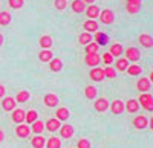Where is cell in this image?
<instances>
[{
	"mask_svg": "<svg viewBox=\"0 0 153 148\" xmlns=\"http://www.w3.org/2000/svg\"><path fill=\"white\" fill-rule=\"evenodd\" d=\"M138 104L139 107H143L144 110H147V112H153V95L152 93H141L138 98Z\"/></svg>",
	"mask_w": 153,
	"mask_h": 148,
	"instance_id": "cell-1",
	"label": "cell"
},
{
	"mask_svg": "<svg viewBox=\"0 0 153 148\" xmlns=\"http://www.w3.org/2000/svg\"><path fill=\"white\" fill-rule=\"evenodd\" d=\"M124 58L129 61V63H132V64H135L136 61L141 58V52H139V49L138 47H127V49H124Z\"/></svg>",
	"mask_w": 153,
	"mask_h": 148,
	"instance_id": "cell-2",
	"label": "cell"
},
{
	"mask_svg": "<svg viewBox=\"0 0 153 148\" xmlns=\"http://www.w3.org/2000/svg\"><path fill=\"white\" fill-rule=\"evenodd\" d=\"M100 21L103 24H112L115 21V14L110 9H103L100 12Z\"/></svg>",
	"mask_w": 153,
	"mask_h": 148,
	"instance_id": "cell-3",
	"label": "cell"
},
{
	"mask_svg": "<svg viewBox=\"0 0 153 148\" xmlns=\"http://www.w3.org/2000/svg\"><path fill=\"white\" fill-rule=\"evenodd\" d=\"M2 108L5 112H12V110L17 108V102L12 96H5L2 99Z\"/></svg>",
	"mask_w": 153,
	"mask_h": 148,
	"instance_id": "cell-4",
	"label": "cell"
},
{
	"mask_svg": "<svg viewBox=\"0 0 153 148\" xmlns=\"http://www.w3.org/2000/svg\"><path fill=\"white\" fill-rule=\"evenodd\" d=\"M84 63L91 67H98L101 63V57L98 54H86L84 57Z\"/></svg>",
	"mask_w": 153,
	"mask_h": 148,
	"instance_id": "cell-5",
	"label": "cell"
},
{
	"mask_svg": "<svg viewBox=\"0 0 153 148\" xmlns=\"http://www.w3.org/2000/svg\"><path fill=\"white\" fill-rule=\"evenodd\" d=\"M89 77H91V80L92 81H103V80H106L104 78V70H103V67H92L91 69V72H89Z\"/></svg>",
	"mask_w": 153,
	"mask_h": 148,
	"instance_id": "cell-6",
	"label": "cell"
},
{
	"mask_svg": "<svg viewBox=\"0 0 153 148\" xmlns=\"http://www.w3.org/2000/svg\"><path fill=\"white\" fill-rule=\"evenodd\" d=\"M133 127L136 128V130H143V128H147V125H149V121H147V116H144V115H138V116H135V119H133Z\"/></svg>",
	"mask_w": 153,
	"mask_h": 148,
	"instance_id": "cell-7",
	"label": "cell"
},
{
	"mask_svg": "<svg viewBox=\"0 0 153 148\" xmlns=\"http://www.w3.org/2000/svg\"><path fill=\"white\" fill-rule=\"evenodd\" d=\"M109 105L110 104H109V101L106 99V98H98V99H95V102H94V108L100 113H104L109 108Z\"/></svg>",
	"mask_w": 153,
	"mask_h": 148,
	"instance_id": "cell-8",
	"label": "cell"
},
{
	"mask_svg": "<svg viewBox=\"0 0 153 148\" xmlns=\"http://www.w3.org/2000/svg\"><path fill=\"white\" fill-rule=\"evenodd\" d=\"M110 112L113 113V115H123V112H124V102L121 101V99H115V101H112L110 102Z\"/></svg>",
	"mask_w": 153,
	"mask_h": 148,
	"instance_id": "cell-9",
	"label": "cell"
},
{
	"mask_svg": "<svg viewBox=\"0 0 153 148\" xmlns=\"http://www.w3.org/2000/svg\"><path fill=\"white\" fill-rule=\"evenodd\" d=\"M74 133H75V128H74V125H71V124H65V125L60 127V136H61L63 139L72 138Z\"/></svg>",
	"mask_w": 153,
	"mask_h": 148,
	"instance_id": "cell-10",
	"label": "cell"
},
{
	"mask_svg": "<svg viewBox=\"0 0 153 148\" xmlns=\"http://www.w3.org/2000/svg\"><path fill=\"white\" fill-rule=\"evenodd\" d=\"M138 41L141 46H144L146 49H152L153 47V37L149 34H141L138 37Z\"/></svg>",
	"mask_w": 153,
	"mask_h": 148,
	"instance_id": "cell-11",
	"label": "cell"
},
{
	"mask_svg": "<svg viewBox=\"0 0 153 148\" xmlns=\"http://www.w3.org/2000/svg\"><path fill=\"white\" fill-rule=\"evenodd\" d=\"M150 87H152V84H150V81H149L147 77L146 78H139L138 82H136V89L141 92V93H147L150 90Z\"/></svg>",
	"mask_w": 153,
	"mask_h": 148,
	"instance_id": "cell-12",
	"label": "cell"
},
{
	"mask_svg": "<svg viewBox=\"0 0 153 148\" xmlns=\"http://www.w3.org/2000/svg\"><path fill=\"white\" fill-rule=\"evenodd\" d=\"M25 116H26V113H25V110L22 108H16V110H12V122H16V124H23L25 122Z\"/></svg>",
	"mask_w": 153,
	"mask_h": 148,
	"instance_id": "cell-13",
	"label": "cell"
},
{
	"mask_svg": "<svg viewBox=\"0 0 153 148\" xmlns=\"http://www.w3.org/2000/svg\"><path fill=\"white\" fill-rule=\"evenodd\" d=\"M100 12H101V9H100L97 5H89V6L86 8V15L89 17V20L98 18V17H100Z\"/></svg>",
	"mask_w": 153,
	"mask_h": 148,
	"instance_id": "cell-14",
	"label": "cell"
},
{
	"mask_svg": "<svg viewBox=\"0 0 153 148\" xmlns=\"http://www.w3.org/2000/svg\"><path fill=\"white\" fill-rule=\"evenodd\" d=\"M94 40L98 46H106L109 43V35L104 34V32H101V31H97L95 35H94Z\"/></svg>",
	"mask_w": 153,
	"mask_h": 148,
	"instance_id": "cell-15",
	"label": "cell"
},
{
	"mask_svg": "<svg viewBox=\"0 0 153 148\" xmlns=\"http://www.w3.org/2000/svg\"><path fill=\"white\" fill-rule=\"evenodd\" d=\"M43 102L46 107H57L58 104V96L55 93H46L43 98Z\"/></svg>",
	"mask_w": 153,
	"mask_h": 148,
	"instance_id": "cell-16",
	"label": "cell"
},
{
	"mask_svg": "<svg viewBox=\"0 0 153 148\" xmlns=\"http://www.w3.org/2000/svg\"><path fill=\"white\" fill-rule=\"evenodd\" d=\"M29 133H31V127H28L26 124H19L16 127V134H17L19 138H22V139L28 138Z\"/></svg>",
	"mask_w": 153,
	"mask_h": 148,
	"instance_id": "cell-17",
	"label": "cell"
},
{
	"mask_svg": "<svg viewBox=\"0 0 153 148\" xmlns=\"http://www.w3.org/2000/svg\"><path fill=\"white\" fill-rule=\"evenodd\" d=\"M83 28H84V32H89V34H95L98 31V23L97 20H86L83 23Z\"/></svg>",
	"mask_w": 153,
	"mask_h": 148,
	"instance_id": "cell-18",
	"label": "cell"
},
{
	"mask_svg": "<svg viewBox=\"0 0 153 148\" xmlns=\"http://www.w3.org/2000/svg\"><path fill=\"white\" fill-rule=\"evenodd\" d=\"M109 54H110L113 58H121V55L124 54V47H123V44H120V43H113V44L110 46Z\"/></svg>",
	"mask_w": 153,
	"mask_h": 148,
	"instance_id": "cell-19",
	"label": "cell"
},
{
	"mask_svg": "<svg viewBox=\"0 0 153 148\" xmlns=\"http://www.w3.org/2000/svg\"><path fill=\"white\" fill-rule=\"evenodd\" d=\"M60 127H61L60 121L55 119V118L48 119V121H46V124H45V128H46L48 131H57V130H60Z\"/></svg>",
	"mask_w": 153,
	"mask_h": 148,
	"instance_id": "cell-20",
	"label": "cell"
},
{
	"mask_svg": "<svg viewBox=\"0 0 153 148\" xmlns=\"http://www.w3.org/2000/svg\"><path fill=\"white\" fill-rule=\"evenodd\" d=\"M52 58H54V54L51 49H42V51L38 52V60H40L42 63H49Z\"/></svg>",
	"mask_w": 153,
	"mask_h": 148,
	"instance_id": "cell-21",
	"label": "cell"
},
{
	"mask_svg": "<svg viewBox=\"0 0 153 148\" xmlns=\"http://www.w3.org/2000/svg\"><path fill=\"white\" fill-rule=\"evenodd\" d=\"M61 69H63V61L60 58H52L49 61V70L51 72L57 73V72H61Z\"/></svg>",
	"mask_w": 153,
	"mask_h": 148,
	"instance_id": "cell-22",
	"label": "cell"
},
{
	"mask_svg": "<svg viewBox=\"0 0 153 148\" xmlns=\"http://www.w3.org/2000/svg\"><path fill=\"white\" fill-rule=\"evenodd\" d=\"M52 43H54V40L51 35H42L40 40H38V44H40L42 49H51L52 47Z\"/></svg>",
	"mask_w": 153,
	"mask_h": 148,
	"instance_id": "cell-23",
	"label": "cell"
},
{
	"mask_svg": "<svg viewBox=\"0 0 153 148\" xmlns=\"http://www.w3.org/2000/svg\"><path fill=\"white\" fill-rule=\"evenodd\" d=\"M31 145H32V148H45L46 139L42 136V134H35V136L31 139Z\"/></svg>",
	"mask_w": 153,
	"mask_h": 148,
	"instance_id": "cell-24",
	"label": "cell"
},
{
	"mask_svg": "<svg viewBox=\"0 0 153 148\" xmlns=\"http://www.w3.org/2000/svg\"><path fill=\"white\" fill-rule=\"evenodd\" d=\"M69 116H71V113H69V110H68L66 107H58V108H57L55 119H58V121H68Z\"/></svg>",
	"mask_w": 153,
	"mask_h": 148,
	"instance_id": "cell-25",
	"label": "cell"
},
{
	"mask_svg": "<svg viewBox=\"0 0 153 148\" xmlns=\"http://www.w3.org/2000/svg\"><path fill=\"white\" fill-rule=\"evenodd\" d=\"M72 11L75 14H81V12L86 11V5L81 2V0H72V5H71Z\"/></svg>",
	"mask_w": 153,
	"mask_h": 148,
	"instance_id": "cell-26",
	"label": "cell"
},
{
	"mask_svg": "<svg viewBox=\"0 0 153 148\" xmlns=\"http://www.w3.org/2000/svg\"><path fill=\"white\" fill-rule=\"evenodd\" d=\"M124 108H126L129 113H136L138 110H139V104H138L136 99H129V101L124 104Z\"/></svg>",
	"mask_w": 153,
	"mask_h": 148,
	"instance_id": "cell-27",
	"label": "cell"
},
{
	"mask_svg": "<svg viewBox=\"0 0 153 148\" xmlns=\"http://www.w3.org/2000/svg\"><path fill=\"white\" fill-rule=\"evenodd\" d=\"M129 61H127L126 58H117V61H115V70H118V72H126L127 67H129Z\"/></svg>",
	"mask_w": 153,
	"mask_h": 148,
	"instance_id": "cell-28",
	"label": "cell"
},
{
	"mask_svg": "<svg viewBox=\"0 0 153 148\" xmlns=\"http://www.w3.org/2000/svg\"><path fill=\"white\" fill-rule=\"evenodd\" d=\"M126 72L129 73L130 77H138V75H141V73H143V67L138 66L136 63L135 64H129V67H127Z\"/></svg>",
	"mask_w": 153,
	"mask_h": 148,
	"instance_id": "cell-29",
	"label": "cell"
},
{
	"mask_svg": "<svg viewBox=\"0 0 153 148\" xmlns=\"http://www.w3.org/2000/svg\"><path fill=\"white\" fill-rule=\"evenodd\" d=\"M78 41H80V44L86 46V44H89V43L94 41V35L89 34V32H83V34L78 35Z\"/></svg>",
	"mask_w": 153,
	"mask_h": 148,
	"instance_id": "cell-30",
	"label": "cell"
},
{
	"mask_svg": "<svg viewBox=\"0 0 153 148\" xmlns=\"http://www.w3.org/2000/svg\"><path fill=\"white\" fill-rule=\"evenodd\" d=\"M11 20H12V17L8 11H0V26H8Z\"/></svg>",
	"mask_w": 153,
	"mask_h": 148,
	"instance_id": "cell-31",
	"label": "cell"
},
{
	"mask_svg": "<svg viewBox=\"0 0 153 148\" xmlns=\"http://www.w3.org/2000/svg\"><path fill=\"white\" fill-rule=\"evenodd\" d=\"M29 98H31V93H29L28 90H20V92L17 93V96L14 98V99H16V102L19 104V102H26Z\"/></svg>",
	"mask_w": 153,
	"mask_h": 148,
	"instance_id": "cell-32",
	"label": "cell"
},
{
	"mask_svg": "<svg viewBox=\"0 0 153 148\" xmlns=\"http://www.w3.org/2000/svg\"><path fill=\"white\" fill-rule=\"evenodd\" d=\"M97 89L94 87V85H86V89H84V96H86V99H95L97 98Z\"/></svg>",
	"mask_w": 153,
	"mask_h": 148,
	"instance_id": "cell-33",
	"label": "cell"
},
{
	"mask_svg": "<svg viewBox=\"0 0 153 148\" xmlns=\"http://www.w3.org/2000/svg\"><path fill=\"white\" fill-rule=\"evenodd\" d=\"M32 127H31V130L35 133V134H42L43 133V130H45V122H42L40 119H37L34 124H31Z\"/></svg>",
	"mask_w": 153,
	"mask_h": 148,
	"instance_id": "cell-34",
	"label": "cell"
},
{
	"mask_svg": "<svg viewBox=\"0 0 153 148\" xmlns=\"http://www.w3.org/2000/svg\"><path fill=\"white\" fill-rule=\"evenodd\" d=\"M45 147H46V148H60V147H61V141H60L58 138L52 136V138L46 139V145H45Z\"/></svg>",
	"mask_w": 153,
	"mask_h": 148,
	"instance_id": "cell-35",
	"label": "cell"
},
{
	"mask_svg": "<svg viewBox=\"0 0 153 148\" xmlns=\"http://www.w3.org/2000/svg\"><path fill=\"white\" fill-rule=\"evenodd\" d=\"M38 119V115L35 110H29V112H26V116H25V121L28 122V124H34V122Z\"/></svg>",
	"mask_w": 153,
	"mask_h": 148,
	"instance_id": "cell-36",
	"label": "cell"
},
{
	"mask_svg": "<svg viewBox=\"0 0 153 148\" xmlns=\"http://www.w3.org/2000/svg\"><path fill=\"white\" fill-rule=\"evenodd\" d=\"M103 70H104V78H109V80L117 78V70H115L112 66H106Z\"/></svg>",
	"mask_w": 153,
	"mask_h": 148,
	"instance_id": "cell-37",
	"label": "cell"
},
{
	"mask_svg": "<svg viewBox=\"0 0 153 148\" xmlns=\"http://www.w3.org/2000/svg\"><path fill=\"white\" fill-rule=\"evenodd\" d=\"M126 11L129 14H138L141 11V5H132V3H126Z\"/></svg>",
	"mask_w": 153,
	"mask_h": 148,
	"instance_id": "cell-38",
	"label": "cell"
},
{
	"mask_svg": "<svg viewBox=\"0 0 153 148\" xmlns=\"http://www.w3.org/2000/svg\"><path fill=\"white\" fill-rule=\"evenodd\" d=\"M84 47H86V54H98V47H100V46H98L95 41H92V43L86 44Z\"/></svg>",
	"mask_w": 153,
	"mask_h": 148,
	"instance_id": "cell-39",
	"label": "cell"
},
{
	"mask_svg": "<svg viewBox=\"0 0 153 148\" xmlns=\"http://www.w3.org/2000/svg\"><path fill=\"white\" fill-rule=\"evenodd\" d=\"M54 6L58 11H65L68 6V0H54Z\"/></svg>",
	"mask_w": 153,
	"mask_h": 148,
	"instance_id": "cell-40",
	"label": "cell"
},
{
	"mask_svg": "<svg viewBox=\"0 0 153 148\" xmlns=\"http://www.w3.org/2000/svg\"><path fill=\"white\" fill-rule=\"evenodd\" d=\"M8 3L12 9H20L25 5V0H8Z\"/></svg>",
	"mask_w": 153,
	"mask_h": 148,
	"instance_id": "cell-41",
	"label": "cell"
},
{
	"mask_svg": "<svg viewBox=\"0 0 153 148\" xmlns=\"http://www.w3.org/2000/svg\"><path fill=\"white\" fill-rule=\"evenodd\" d=\"M76 148H91V142H89V139H80Z\"/></svg>",
	"mask_w": 153,
	"mask_h": 148,
	"instance_id": "cell-42",
	"label": "cell"
},
{
	"mask_svg": "<svg viewBox=\"0 0 153 148\" xmlns=\"http://www.w3.org/2000/svg\"><path fill=\"white\" fill-rule=\"evenodd\" d=\"M103 61H104V63H106L107 66H110V64L113 63V57H112L109 52H106V54L103 55Z\"/></svg>",
	"mask_w": 153,
	"mask_h": 148,
	"instance_id": "cell-43",
	"label": "cell"
},
{
	"mask_svg": "<svg viewBox=\"0 0 153 148\" xmlns=\"http://www.w3.org/2000/svg\"><path fill=\"white\" fill-rule=\"evenodd\" d=\"M126 3H132V5H141L143 0H126Z\"/></svg>",
	"mask_w": 153,
	"mask_h": 148,
	"instance_id": "cell-44",
	"label": "cell"
},
{
	"mask_svg": "<svg viewBox=\"0 0 153 148\" xmlns=\"http://www.w3.org/2000/svg\"><path fill=\"white\" fill-rule=\"evenodd\" d=\"M5 87H3V85L2 84H0V99H3V98H5Z\"/></svg>",
	"mask_w": 153,
	"mask_h": 148,
	"instance_id": "cell-45",
	"label": "cell"
},
{
	"mask_svg": "<svg viewBox=\"0 0 153 148\" xmlns=\"http://www.w3.org/2000/svg\"><path fill=\"white\" fill-rule=\"evenodd\" d=\"M81 2H83L84 5H86V3H87V5H92V3H95V0H81Z\"/></svg>",
	"mask_w": 153,
	"mask_h": 148,
	"instance_id": "cell-46",
	"label": "cell"
},
{
	"mask_svg": "<svg viewBox=\"0 0 153 148\" xmlns=\"http://www.w3.org/2000/svg\"><path fill=\"white\" fill-rule=\"evenodd\" d=\"M149 127H150V130L153 131V116L150 118V121H149Z\"/></svg>",
	"mask_w": 153,
	"mask_h": 148,
	"instance_id": "cell-47",
	"label": "cell"
},
{
	"mask_svg": "<svg viewBox=\"0 0 153 148\" xmlns=\"http://www.w3.org/2000/svg\"><path fill=\"white\" fill-rule=\"evenodd\" d=\"M149 81H150V84H153V70L150 72V75H149Z\"/></svg>",
	"mask_w": 153,
	"mask_h": 148,
	"instance_id": "cell-48",
	"label": "cell"
},
{
	"mask_svg": "<svg viewBox=\"0 0 153 148\" xmlns=\"http://www.w3.org/2000/svg\"><path fill=\"white\" fill-rule=\"evenodd\" d=\"M3 139H5V133H3L2 130H0V142H2Z\"/></svg>",
	"mask_w": 153,
	"mask_h": 148,
	"instance_id": "cell-49",
	"label": "cell"
},
{
	"mask_svg": "<svg viewBox=\"0 0 153 148\" xmlns=\"http://www.w3.org/2000/svg\"><path fill=\"white\" fill-rule=\"evenodd\" d=\"M2 44H3V35L0 34V46H2Z\"/></svg>",
	"mask_w": 153,
	"mask_h": 148,
	"instance_id": "cell-50",
	"label": "cell"
}]
</instances>
